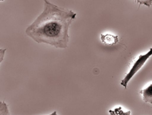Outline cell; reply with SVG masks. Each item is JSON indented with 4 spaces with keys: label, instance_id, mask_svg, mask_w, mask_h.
<instances>
[{
    "label": "cell",
    "instance_id": "obj_1",
    "mask_svg": "<svg viewBox=\"0 0 152 115\" xmlns=\"http://www.w3.org/2000/svg\"><path fill=\"white\" fill-rule=\"evenodd\" d=\"M76 15L74 12L45 0L43 12L26 28L25 33L38 43L66 48L69 43V27Z\"/></svg>",
    "mask_w": 152,
    "mask_h": 115
},
{
    "label": "cell",
    "instance_id": "obj_2",
    "mask_svg": "<svg viewBox=\"0 0 152 115\" xmlns=\"http://www.w3.org/2000/svg\"><path fill=\"white\" fill-rule=\"evenodd\" d=\"M151 51L152 49L150 48L148 52L146 53V54H141V55L138 56V57L136 59L134 63H133L132 67L131 69L129 70V72L125 75L124 79H122V82H121V85H122V86L125 87V88L127 87V85L128 83H129V82L130 81L131 79L133 78V76H134V75L142 68V67L145 65V63H146L147 60L148 59V58L151 56Z\"/></svg>",
    "mask_w": 152,
    "mask_h": 115
},
{
    "label": "cell",
    "instance_id": "obj_3",
    "mask_svg": "<svg viewBox=\"0 0 152 115\" xmlns=\"http://www.w3.org/2000/svg\"><path fill=\"white\" fill-rule=\"evenodd\" d=\"M140 93L141 94L142 99L145 102L152 104V83H150L148 86L145 89L141 90Z\"/></svg>",
    "mask_w": 152,
    "mask_h": 115
},
{
    "label": "cell",
    "instance_id": "obj_4",
    "mask_svg": "<svg viewBox=\"0 0 152 115\" xmlns=\"http://www.w3.org/2000/svg\"><path fill=\"white\" fill-rule=\"evenodd\" d=\"M101 40H102V43L106 45L115 44L118 41V37L111 34H102L101 35Z\"/></svg>",
    "mask_w": 152,
    "mask_h": 115
},
{
    "label": "cell",
    "instance_id": "obj_5",
    "mask_svg": "<svg viewBox=\"0 0 152 115\" xmlns=\"http://www.w3.org/2000/svg\"><path fill=\"white\" fill-rule=\"evenodd\" d=\"M0 115H11L8 104L4 101H0Z\"/></svg>",
    "mask_w": 152,
    "mask_h": 115
},
{
    "label": "cell",
    "instance_id": "obj_6",
    "mask_svg": "<svg viewBox=\"0 0 152 115\" xmlns=\"http://www.w3.org/2000/svg\"><path fill=\"white\" fill-rule=\"evenodd\" d=\"M6 49H0V63H2V60H3L4 56H5V54H6Z\"/></svg>",
    "mask_w": 152,
    "mask_h": 115
},
{
    "label": "cell",
    "instance_id": "obj_7",
    "mask_svg": "<svg viewBox=\"0 0 152 115\" xmlns=\"http://www.w3.org/2000/svg\"><path fill=\"white\" fill-rule=\"evenodd\" d=\"M48 115H58V114H57V111H54L53 113H51L50 114H48Z\"/></svg>",
    "mask_w": 152,
    "mask_h": 115
}]
</instances>
